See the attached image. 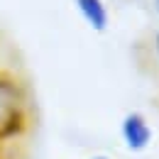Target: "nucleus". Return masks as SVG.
Listing matches in <instances>:
<instances>
[{
	"label": "nucleus",
	"instance_id": "7ed1b4c3",
	"mask_svg": "<svg viewBox=\"0 0 159 159\" xmlns=\"http://www.w3.org/2000/svg\"><path fill=\"white\" fill-rule=\"evenodd\" d=\"M76 10H79L81 20L86 22L93 32H105L110 25V10L105 5V0H74Z\"/></svg>",
	"mask_w": 159,
	"mask_h": 159
},
{
	"label": "nucleus",
	"instance_id": "39448f33",
	"mask_svg": "<svg viewBox=\"0 0 159 159\" xmlns=\"http://www.w3.org/2000/svg\"><path fill=\"white\" fill-rule=\"evenodd\" d=\"M152 7H154V12L159 15V0H152Z\"/></svg>",
	"mask_w": 159,
	"mask_h": 159
},
{
	"label": "nucleus",
	"instance_id": "f03ea898",
	"mask_svg": "<svg viewBox=\"0 0 159 159\" xmlns=\"http://www.w3.org/2000/svg\"><path fill=\"white\" fill-rule=\"evenodd\" d=\"M120 137H122V144L130 152H144L152 144L154 132H152V125L147 122V118L137 110H132L120 122Z\"/></svg>",
	"mask_w": 159,
	"mask_h": 159
},
{
	"label": "nucleus",
	"instance_id": "f257e3e1",
	"mask_svg": "<svg viewBox=\"0 0 159 159\" xmlns=\"http://www.w3.org/2000/svg\"><path fill=\"white\" fill-rule=\"evenodd\" d=\"M25 86L15 74L0 71V137H10L25 125Z\"/></svg>",
	"mask_w": 159,
	"mask_h": 159
},
{
	"label": "nucleus",
	"instance_id": "20e7f679",
	"mask_svg": "<svg viewBox=\"0 0 159 159\" xmlns=\"http://www.w3.org/2000/svg\"><path fill=\"white\" fill-rule=\"evenodd\" d=\"M152 47H154V54L159 57V30L154 32V37H152Z\"/></svg>",
	"mask_w": 159,
	"mask_h": 159
},
{
	"label": "nucleus",
	"instance_id": "423d86ee",
	"mask_svg": "<svg viewBox=\"0 0 159 159\" xmlns=\"http://www.w3.org/2000/svg\"><path fill=\"white\" fill-rule=\"evenodd\" d=\"M91 159H110V157H105V154H96V157H91Z\"/></svg>",
	"mask_w": 159,
	"mask_h": 159
}]
</instances>
